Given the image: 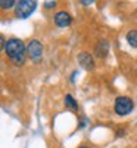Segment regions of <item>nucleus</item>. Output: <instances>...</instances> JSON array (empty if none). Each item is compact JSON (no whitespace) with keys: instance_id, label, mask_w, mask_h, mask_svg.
I'll list each match as a JSON object with an SVG mask.
<instances>
[{"instance_id":"1","label":"nucleus","mask_w":137,"mask_h":148,"mask_svg":"<svg viewBox=\"0 0 137 148\" xmlns=\"http://www.w3.org/2000/svg\"><path fill=\"white\" fill-rule=\"evenodd\" d=\"M5 53L15 65H22L27 58V46L19 39H9L5 45Z\"/></svg>"},{"instance_id":"2","label":"nucleus","mask_w":137,"mask_h":148,"mask_svg":"<svg viewBox=\"0 0 137 148\" xmlns=\"http://www.w3.org/2000/svg\"><path fill=\"white\" fill-rule=\"evenodd\" d=\"M37 8V2L34 0H19L15 6V15L18 18H28Z\"/></svg>"},{"instance_id":"3","label":"nucleus","mask_w":137,"mask_h":148,"mask_svg":"<svg viewBox=\"0 0 137 148\" xmlns=\"http://www.w3.org/2000/svg\"><path fill=\"white\" fill-rule=\"evenodd\" d=\"M134 108L133 101L128 96H118L115 99V113L118 116H127L130 114Z\"/></svg>"},{"instance_id":"4","label":"nucleus","mask_w":137,"mask_h":148,"mask_svg":"<svg viewBox=\"0 0 137 148\" xmlns=\"http://www.w3.org/2000/svg\"><path fill=\"white\" fill-rule=\"evenodd\" d=\"M27 53L31 59H34L35 62H39L40 58L43 56V45L35 39L30 40V43L27 45Z\"/></svg>"},{"instance_id":"5","label":"nucleus","mask_w":137,"mask_h":148,"mask_svg":"<svg viewBox=\"0 0 137 148\" xmlns=\"http://www.w3.org/2000/svg\"><path fill=\"white\" fill-rule=\"evenodd\" d=\"M53 19H55V24L58 27H68L69 24L72 22L71 15L68 14V12H65V10H59L58 14H55Z\"/></svg>"},{"instance_id":"6","label":"nucleus","mask_w":137,"mask_h":148,"mask_svg":"<svg viewBox=\"0 0 137 148\" xmlns=\"http://www.w3.org/2000/svg\"><path fill=\"white\" fill-rule=\"evenodd\" d=\"M78 62L81 64V67H83V68L89 70V71L94 68V61H93V56H92L89 52H81V53L78 55Z\"/></svg>"},{"instance_id":"7","label":"nucleus","mask_w":137,"mask_h":148,"mask_svg":"<svg viewBox=\"0 0 137 148\" xmlns=\"http://www.w3.org/2000/svg\"><path fill=\"white\" fill-rule=\"evenodd\" d=\"M108 52H109V45H108V42H106L105 39L99 40L97 45L94 46V55L99 56V58H105V56L108 55Z\"/></svg>"},{"instance_id":"8","label":"nucleus","mask_w":137,"mask_h":148,"mask_svg":"<svg viewBox=\"0 0 137 148\" xmlns=\"http://www.w3.org/2000/svg\"><path fill=\"white\" fill-rule=\"evenodd\" d=\"M127 42L130 43V46L137 47V30H130L127 33Z\"/></svg>"},{"instance_id":"9","label":"nucleus","mask_w":137,"mask_h":148,"mask_svg":"<svg viewBox=\"0 0 137 148\" xmlns=\"http://www.w3.org/2000/svg\"><path fill=\"white\" fill-rule=\"evenodd\" d=\"M65 105L68 107V108H72V110H78V104H77V101L74 99V96L72 95H66L65 96Z\"/></svg>"},{"instance_id":"10","label":"nucleus","mask_w":137,"mask_h":148,"mask_svg":"<svg viewBox=\"0 0 137 148\" xmlns=\"http://www.w3.org/2000/svg\"><path fill=\"white\" fill-rule=\"evenodd\" d=\"M0 6H2V9H10L12 6H16V2H14V0H2Z\"/></svg>"},{"instance_id":"11","label":"nucleus","mask_w":137,"mask_h":148,"mask_svg":"<svg viewBox=\"0 0 137 148\" xmlns=\"http://www.w3.org/2000/svg\"><path fill=\"white\" fill-rule=\"evenodd\" d=\"M56 6V2H44V8L46 9H53Z\"/></svg>"},{"instance_id":"12","label":"nucleus","mask_w":137,"mask_h":148,"mask_svg":"<svg viewBox=\"0 0 137 148\" xmlns=\"http://www.w3.org/2000/svg\"><path fill=\"white\" fill-rule=\"evenodd\" d=\"M122 135H124V130L119 129V130H118V136H122Z\"/></svg>"},{"instance_id":"13","label":"nucleus","mask_w":137,"mask_h":148,"mask_svg":"<svg viewBox=\"0 0 137 148\" xmlns=\"http://www.w3.org/2000/svg\"><path fill=\"white\" fill-rule=\"evenodd\" d=\"M80 148H89V147H80Z\"/></svg>"}]
</instances>
